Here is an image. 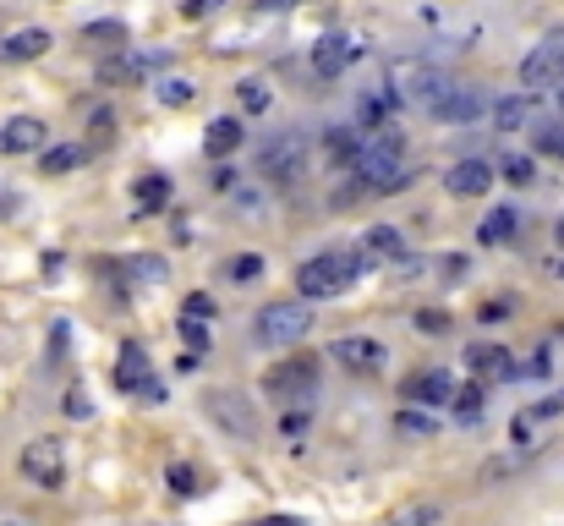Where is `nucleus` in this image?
<instances>
[{
    "mask_svg": "<svg viewBox=\"0 0 564 526\" xmlns=\"http://www.w3.org/2000/svg\"><path fill=\"white\" fill-rule=\"evenodd\" d=\"M510 307H516V302H488V307H477V318H483V324H499V318H510Z\"/></svg>",
    "mask_w": 564,
    "mask_h": 526,
    "instance_id": "a19ab883",
    "label": "nucleus"
},
{
    "mask_svg": "<svg viewBox=\"0 0 564 526\" xmlns=\"http://www.w3.org/2000/svg\"><path fill=\"white\" fill-rule=\"evenodd\" d=\"M450 406H455V417H461V423H477V417H483V406H488V384H466V390H455V401H450Z\"/></svg>",
    "mask_w": 564,
    "mask_h": 526,
    "instance_id": "393cba45",
    "label": "nucleus"
},
{
    "mask_svg": "<svg viewBox=\"0 0 564 526\" xmlns=\"http://www.w3.org/2000/svg\"><path fill=\"white\" fill-rule=\"evenodd\" d=\"M362 269H373L362 247H351V252H324V258H307V263L296 269V285H302V296L318 302V296H340Z\"/></svg>",
    "mask_w": 564,
    "mask_h": 526,
    "instance_id": "7ed1b4c3",
    "label": "nucleus"
},
{
    "mask_svg": "<svg viewBox=\"0 0 564 526\" xmlns=\"http://www.w3.org/2000/svg\"><path fill=\"white\" fill-rule=\"evenodd\" d=\"M532 428H537V417H532V412H521V417L510 423V439H516V445H532Z\"/></svg>",
    "mask_w": 564,
    "mask_h": 526,
    "instance_id": "58836bf2",
    "label": "nucleus"
},
{
    "mask_svg": "<svg viewBox=\"0 0 564 526\" xmlns=\"http://www.w3.org/2000/svg\"><path fill=\"white\" fill-rule=\"evenodd\" d=\"M362 252H367V263H373V258H389V263H400L406 242H400V231H395V225H373V231L362 236Z\"/></svg>",
    "mask_w": 564,
    "mask_h": 526,
    "instance_id": "412c9836",
    "label": "nucleus"
},
{
    "mask_svg": "<svg viewBox=\"0 0 564 526\" xmlns=\"http://www.w3.org/2000/svg\"><path fill=\"white\" fill-rule=\"evenodd\" d=\"M0 526H22V521H0Z\"/></svg>",
    "mask_w": 564,
    "mask_h": 526,
    "instance_id": "603ef678",
    "label": "nucleus"
},
{
    "mask_svg": "<svg viewBox=\"0 0 564 526\" xmlns=\"http://www.w3.org/2000/svg\"><path fill=\"white\" fill-rule=\"evenodd\" d=\"M263 11H291V5H302V0H258Z\"/></svg>",
    "mask_w": 564,
    "mask_h": 526,
    "instance_id": "09e8293b",
    "label": "nucleus"
},
{
    "mask_svg": "<svg viewBox=\"0 0 564 526\" xmlns=\"http://www.w3.org/2000/svg\"><path fill=\"white\" fill-rule=\"evenodd\" d=\"M554 236H559V247H564V220H559V225H554Z\"/></svg>",
    "mask_w": 564,
    "mask_h": 526,
    "instance_id": "3c124183",
    "label": "nucleus"
},
{
    "mask_svg": "<svg viewBox=\"0 0 564 526\" xmlns=\"http://www.w3.org/2000/svg\"><path fill=\"white\" fill-rule=\"evenodd\" d=\"M247 526H302L296 516H263V521H247Z\"/></svg>",
    "mask_w": 564,
    "mask_h": 526,
    "instance_id": "de8ad7c7",
    "label": "nucleus"
},
{
    "mask_svg": "<svg viewBox=\"0 0 564 526\" xmlns=\"http://www.w3.org/2000/svg\"><path fill=\"white\" fill-rule=\"evenodd\" d=\"M214 5H219V0H186V5H181V16H208Z\"/></svg>",
    "mask_w": 564,
    "mask_h": 526,
    "instance_id": "a18cd8bd",
    "label": "nucleus"
},
{
    "mask_svg": "<svg viewBox=\"0 0 564 526\" xmlns=\"http://www.w3.org/2000/svg\"><path fill=\"white\" fill-rule=\"evenodd\" d=\"M400 154H406V137L395 132V126H373V132H362V143H356V154H351V170L373 187V192H400L411 176L400 170Z\"/></svg>",
    "mask_w": 564,
    "mask_h": 526,
    "instance_id": "f257e3e1",
    "label": "nucleus"
},
{
    "mask_svg": "<svg viewBox=\"0 0 564 526\" xmlns=\"http://www.w3.org/2000/svg\"><path fill=\"white\" fill-rule=\"evenodd\" d=\"M417 324H422L428 335H439V329H450V313H417Z\"/></svg>",
    "mask_w": 564,
    "mask_h": 526,
    "instance_id": "79ce46f5",
    "label": "nucleus"
},
{
    "mask_svg": "<svg viewBox=\"0 0 564 526\" xmlns=\"http://www.w3.org/2000/svg\"><path fill=\"white\" fill-rule=\"evenodd\" d=\"M203 148H208L214 159H225L230 148H241V121H230V115L208 121V132H203Z\"/></svg>",
    "mask_w": 564,
    "mask_h": 526,
    "instance_id": "4be33fe9",
    "label": "nucleus"
},
{
    "mask_svg": "<svg viewBox=\"0 0 564 526\" xmlns=\"http://www.w3.org/2000/svg\"><path fill=\"white\" fill-rule=\"evenodd\" d=\"M82 38H88V44H126V27H121V22H88Z\"/></svg>",
    "mask_w": 564,
    "mask_h": 526,
    "instance_id": "c756f323",
    "label": "nucleus"
},
{
    "mask_svg": "<svg viewBox=\"0 0 564 526\" xmlns=\"http://www.w3.org/2000/svg\"><path fill=\"white\" fill-rule=\"evenodd\" d=\"M537 148H543V154H554V159H564V121L537 126Z\"/></svg>",
    "mask_w": 564,
    "mask_h": 526,
    "instance_id": "72a5a7b5",
    "label": "nucleus"
},
{
    "mask_svg": "<svg viewBox=\"0 0 564 526\" xmlns=\"http://www.w3.org/2000/svg\"><path fill=\"white\" fill-rule=\"evenodd\" d=\"M466 362H472L477 384H505V379H516V373H521V368H516V357H510L505 346H472V351H466Z\"/></svg>",
    "mask_w": 564,
    "mask_h": 526,
    "instance_id": "2eb2a0df",
    "label": "nucleus"
},
{
    "mask_svg": "<svg viewBox=\"0 0 564 526\" xmlns=\"http://www.w3.org/2000/svg\"><path fill=\"white\" fill-rule=\"evenodd\" d=\"M258 170H263V181H274V187H291L302 170H307V137L291 126V132H280V137H269L263 143V154H258Z\"/></svg>",
    "mask_w": 564,
    "mask_h": 526,
    "instance_id": "423d86ee",
    "label": "nucleus"
},
{
    "mask_svg": "<svg viewBox=\"0 0 564 526\" xmlns=\"http://www.w3.org/2000/svg\"><path fill=\"white\" fill-rule=\"evenodd\" d=\"M559 104H564V88H559Z\"/></svg>",
    "mask_w": 564,
    "mask_h": 526,
    "instance_id": "864d4df0",
    "label": "nucleus"
},
{
    "mask_svg": "<svg viewBox=\"0 0 564 526\" xmlns=\"http://www.w3.org/2000/svg\"><path fill=\"white\" fill-rule=\"evenodd\" d=\"M532 110H537V93H510L494 104V126L499 132H527L532 126Z\"/></svg>",
    "mask_w": 564,
    "mask_h": 526,
    "instance_id": "f3484780",
    "label": "nucleus"
},
{
    "mask_svg": "<svg viewBox=\"0 0 564 526\" xmlns=\"http://www.w3.org/2000/svg\"><path fill=\"white\" fill-rule=\"evenodd\" d=\"M351 60H356V38H346V33H329V38L313 44V71H318L324 82H335Z\"/></svg>",
    "mask_w": 564,
    "mask_h": 526,
    "instance_id": "f8f14e48",
    "label": "nucleus"
},
{
    "mask_svg": "<svg viewBox=\"0 0 564 526\" xmlns=\"http://www.w3.org/2000/svg\"><path fill=\"white\" fill-rule=\"evenodd\" d=\"M214 313H219V307H214V296H208V291H192V296L181 302V318H197V324H208Z\"/></svg>",
    "mask_w": 564,
    "mask_h": 526,
    "instance_id": "7c9ffc66",
    "label": "nucleus"
},
{
    "mask_svg": "<svg viewBox=\"0 0 564 526\" xmlns=\"http://www.w3.org/2000/svg\"><path fill=\"white\" fill-rule=\"evenodd\" d=\"M22 478L38 483V488H60V483H66V456H60V445H55V439H33V445L22 450Z\"/></svg>",
    "mask_w": 564,
    "mask_h": 526,
    "instance_id": "1a4fd4ad",
    "label": "nucleus"
},
{
    "mask_svg": "<svg viewBox=\"0 0 564 526\" xmlns=\"http://www.w3.org/2000/svg\"><path fill=\"white\" fill-rule=\"evenodd\" d=\"M384 526H439V505H411V510H400L395 521Z\"/></svg>",
    "mask_w": 564,
    "mask_h": 526,
    "instance_id": "2f4dec72",
    "label": "nucleus"
},
{
    "mask_svg": "<svg viewBox=\"0 0 564 526\" xmlns=\"http://www.w3.org/2000/svg\"><path fill=\"white\" fill-rule=\"evenodd\" d=\"M241 110H252V115H258V110H269V88L247 77V82H241Z\"/></svg>",
    "mask_w": 564,
    "mask_h": 526,
    "instance_id": "e433bc0d",
    "label": "nucleus"
},
{
    "mask_svg": "<svg viewBox=\"0 0 564 526\" xmlns=\"http://www.w3.org/2000/svg\"><path fill=\"white\" fill-rule=\"evenodd\" d=\"M516 231H521V214H516V209H488V220L477 225V242H483V247H505V242H516Z\"/></svg>",
    "mask_w": 564,
    "mask_h": 526,
    "instance_id": "6ab92c4d",
    "label": "nucleus"
},
{
    "mask_svg": "<svg viewBox=\"0 0 564 526\" xmlns=\"http://www.w3.org/2000/svg\"><path fill=\"white\" fill-rule=\"evenodd\" d=\"M548 274H554V280H564V252H559V258H548Z\"/></svg>",
    "mask_w": 564,
    "mask_h": 526,
    "instance_id": "8fccbe9b",
    "label": "nucleus"
},
{
    "mask_svg": "<svg viewBox=\"0 0 564 526\" xmlns=\"http://www.w3.org/2000/svg\"><path fill=\"white\" fill-rule=\"evenodd\" d=\"M148 379H154V362H148V351H143V346H121L115 384H121L126 395H137V384H148Z\"/></svg>",
    "mask_w": 564,
    "mask_h": 526,
    "instance_id": "a211bd4d",
    "label": "nucleus"
},
{
    "mask_svg": "<svg viewBox=\"0 0 564 526\" xmlns=\"http://www.w3.org/2000/svg\"><path fill=\"white\" fill-rule=\"evenodd\" d=\"M461 82L444 71V66H428V60H406V66H395V104H411V110H422V115H439V104L455 93Z\"/></svg>",
    "mask_w": 564,
    "mask_h": 526,
    "instance_id": "f03ea898",
    "label": "nucleus"
},
{
    "mask_svg": "<svg viewBox=\"0 0 564 526\" xmlns=\"http://www.w3.org/2000/svg\"><path fill=\"white\" fill-rule=\"evenodd\" d=\"M494 170H499V181H510V187H532V181H537V165H532V154H505Z\"/></svg>",
    "mask_w": 564,
    "mask_h": 526,
    "instance_id": "5701e85b",
    "label": "nucleus"
},
{
    "mask_svg": "<svg viewBox=\"0 0 564 526\" xmlns=\"http://www.w3.org/2000/svg\"><path fill=\"white\" fill-rule=\"evenodd\" d=\"M44 49H49V33L44 27H22V33H11L0 44V60H38Z\"/></svg>",
    "mask_w": 564,
    "mask_h": 526,
    "instance_id": "aec40b11",
    "label": "nucleus"
},
{
    "mask_svg": "<svg viewBox=\"0 0 564 526\" xmlns=\"http://www.w3.org/2000/svg\"><path fill=\"white\" fill-rule=\"evenodd\" d=\"M494 181H499V170H494L488 159H461V165L444 176V187H450L455 198H483Z\"/></svg>",
    "mask_w": 564,
    "mask_h": 526,
    "instance_id": "4468645a",
    "label": "nucleus"
},
{
    "mask_svg": "<svg viewBox=\"0 0 564 526\" xmlns=\"http://www.w3.org/2000/svg\"><path fill=\"white\" fill-rule=\"evenodd\" d=\"M258 274H263V258H258V252H236V258H230V280L247 285V280H258Z\"/></svg>",
    "mask_w": 564,
    "mask_h": 526,
    "instance_id": "473e14b6",
    "label": "nucleus"
},
{
    "mask_svg": "<svg viewBox=\"0 0 564 526\" xmlns=\"http://www.w3.org/2000/svg\"><path fill=\"white\" fill-rule=\"evenodd\" d=\"M494 104H488V93L483 88H472V82H461L444 104H439V121H450V126H466V121H483Z\"/></svg>",
    "mask_w": 564,
    "mask_h": 526,
    "instance_id": "ddd939ff",
    "label": "nucleus"
},
{
    "mask_svg": "<svg viewBox=\"0 0 564 526\" xmlns=\"http://www.w3.org/2000/svg\"><path fill=\"white\" fill-rule=\"evenodd\" d=\"M137 401H143V406H165V384H159V379L137 384Z\"/></svg>",
    "mask_w": 564,
    "mask_h": 526,
    "instance_id": "ea45409f",
    "label": "nucleus"
},
{
    "mask_svg": "<svg viewBox=\"0 0 564 526\" xmlns=\"http://www.w3.org/2000/svg\"><path fill=\"white\" fill-rule=\"evenodd\" d=\"M165 478H170V494H186V499H192V494H197V488H203V483H197V472H192V467H170V472H165Z\"/></svg>",
    "mask_w": 564,
    "mask_h": 526,
    "instance_id": "c9c22d12",
    "label": "nucleus"
},
{
    "mask_svg": "<svg viewBox=\"0 0 564 526\" xmlns=\"http://www.w3.org/2000/svg\"><path fill=\"white\" fill-rule=\"evenodd\" d=\"M82 165V148L60 143V148H44V176H60V170H77Z\"/></svg>",
    "mask_w": 564,
    "mask_h": 526,
    "instance_id": "cd10ccee",
    "label": "nucleus"
},
{
    "mask_svg": "<svg viewBox=\"0 0 564 526\" xmlns=\"http://www.w3.org/2000/svg\"><path fill=\"white\" fill-rule=\"evenodd\" d=\"M126 274H132V280L159 285V280H165V263H159V258H132V263H126Z\"/></svg>",
    "mask_w": 564,
    "mask_h": 526,
    "instance_id": "f704fd0d",
    "label": "nucleus"
},
{
    "mask_svg": "<svg viewBox=\"0 0 564 526\" xmlns=\"http://www.w3.org/2000/svg\"><path fill=\"white\" fill-rule=\"evenodd\" d=\"M356 132L351 126H329V137H324V148H329V159H340V165H351V154H356Z\"/></svg>",
    "mask_w": 564,
    "mask_h": 526,
    "instance_id": "bb28decb",
    "label": "nucleus"
},
{
    "mask_svg": "<svg viewBox=\"0 0 564 526\" xmlns=\"http://www.w3.org/2000/svg\"><path fill=\"white\" fill-rule=\"evenodd\" d=\"M66 412H71V417H88V401H82V390H71V395H66Z\"/></svg>",
    "mask_w": 564,
    "mask_h": 526,
    "instance_id": "49530a36",
    "label": "nucleus"
},
{
    "mask_svg": "<svg viewBox=\"0 0 564 526\" xmlns=\"http://www.w3.org/2000/svg\"><path fill=\"white\" fill-rule=\"evenodd\" d=\"M170 203V181L165 176H143L137 181V214H154V209H165Z\"/></svg>",
    "mask_w": 564,
    "mask_h": 526,
    "instance_id": "b1692460",
    "label": "nucleus"
},
{
    "mask_svg": "<svg viewBox=\"0 0 564 526\" xmlns=\"http://www.w3.org/2000/svg\"><path fill=\"white\" fill-rule=\"evenodd\" d=\"M395 428H400L406 439H433V434H439V423H433L428 412H417V406H400V412H395Z\"/></svg>",
    "mask_w": 564,
    "mask_h": 526,
    "instance_id": "a878e982",
    "label": "nucleus"
},
{
    "mask_svg": "<svg viewBox=\"0 0 564 526\" xmlns=\"http://www.w3.org/2000/svg\"><path fill=\"white\" fill-rule=\"evenodd\" d=\"M208 412H214V423H225L236 439H252V434H258V412H252L247 395H236V390H214V395H208Z\"/></svg>",
    "mask_w": 564,
    "mask_h": 526,
    "instance_id": "9b49d317",
    "label": "nucleus"
},
{
    "mask_svg": "<svg viewBox=\"0 0 564 526\" xmlns=\"http://www.w3.org/2000/svg\"><path fill=\"white\" fill-rule=\"evenodd\" d=\"M335 362L346 368V373H362V379H373V373H384V362H389V351L373 340V335H340L335 346Z\"/></svg>",
    "mask_w": 564,
    "mask_h": 526,
    "instance_id": "6e6552de",
    "label": "nucleus"
},
{
    "mask_svg": "<svg viewBox=\"0 0 564 526\" xmlns=\"http://www.w3.org/2000/svg\"><path fill=\"white\" fill-rule=\"evenodd\" d=\"M263 395L269 401H313L318 395V357H285L263 373Z\"/></svg>",
    "mask_w": 564,
    "mask_h": 526,
    "instance_id": "39448f33",
    "label": "nucleus"
},
{
    "mask_svg": "<svg viewBox=\"0 0 564 526\" xmlns=\"http://www.w3.org/2000/svg\"><path fill=\"white\" fill-rule=\"evenodd\" d=\"M192 99H197V88H192L186 77H165V82H159V104L176 110V104H192Z\"/></svg>",
    "mask_w": 564,
    "mask_h": 526,
    "instance_id": "c85d7f7f",
    "label": "nucleus"
},
{
    "mask_svg": "<svg viewBox=\"0 0 564 526\" xmlns=\"http://www.w3.org/2000/svg\"><path fill=\"white\" fill-rule=\"evenodd\" d=\"M548 368H554V362H548V351H537V357H532L521 373H527V379H548Z\"/></svg>",
    "mask_w": 564,
    "mask_h": 526,
    "instance_id": "37998d69",
    "label": "nucleus"
},
{
    "mask_svg": "<svg viewBox=\"0 0 564 526\" xmlns=\"http://www.w3.org/2000/svg\"><path fill=\"white\" fill-rule=\"evenodd\" d=\"M307 329H313V307H302V302H269L252 318V340L258 346H291Z\"/></svg>",
    "mask_w": 564,
    "mask_h": 526,
    "instance_id": "20e7f679",
    "label": "nucleus"
},
{
    "mask_svg": "<svg viewBox=\"0 0 564 526\" xmlns=\"http://www.w3.org/2000/svg\"><path fill=\"white\" fill-rule=\"evenodd\" d=\"M33 148H44V121L11 115V121L0 126V154H33Z\"/></svg>",
    "mask_w": 564,
    "mask_h": 526,
    "instance_id": "dca6fc26",
    "label": "nucleus"
},
{
    "mask_svg": "<svg viewBox=\"0 0 564 526\" xmlns=\"http://www.w3.org/2000/svg\"><path fill=\"white\" fill-rule=\"evenodd\" d=\"M181 340H186L192 351H208V335H203V324H197V318H181Z\"/></svg>",
    "mask_w": 564,
    "mask_h": 526,
    "instance_id": "4c0bfd02",
    "label": "nucleus"
},
{
    "mask_svg": "<svg viewBox=\"0 0 564 526\" xmlns=\"http://www.w3.org/2000/svg\"><path fill=\"white\" fill-rule=\"evenodd\" d=\"M400 395H406V406H450L455 401V379L444 368H422V373H411L400 384Z\"/></svg>",
    "mask_w": 564,
    "mask_h": 526,
    "instance_id": "9d476101",
    "label": "nucleus"
},
{
    "mask_svg": "<svg viewBox=\"0 0 564 526\" xmlns=\"http://www.w3.org/2000/svg\"><path fill=\"white\" fill-rule=\"evenodd\" d=\"M214 187H219V192H236V170H230V165H219V170H214Z\"/></svg>",
    "mask_w": 564,
    "mask_h": 526,
    "instance_id": "c03bdc74",
    "label": "nucleus"
},
{
    "mask_svg": "<svg viewBox=\"0 0 564 526\" xmlns=\"http://www.w3.org/2000/svg\"><path fill=\"white\" fill-rule=\"evenodd\" d=\"M521 88L543 93V88H564V38L537 44L527 60H521Z\"/></svg>",
    "mask_w": 564,
    "mask_h": 526,
    "instance_id": "0eeeda50",
    "label": "nucleus"
}]
</instances>
